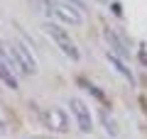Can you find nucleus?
Returning <instances> with one entry per match:
<instances>
[{
	"mask_svg": "<svg viewBox=\"0 0 147 139\" xmlns=\"http://www.w3.org/2000/svg\"><path fill=\"white\" fill-rule=\"evenodd\" d=\"M44 32L52 37L54 44H57L59 49L64 51V56H69V61H81V51H79V46L74 44V39H71V37H69L59 25H54V22H47V25H44Z\"/></svg>",
	"mask_w": 147,
	"mask_h": 139,
	"instance_id": "f257e3e1",
	"label": "nucleus"
},
{
	"mask_svg": "<svg viewBox=\"0 0 147 139\" xmlns=\"http://www.w3.org/2000/svg\"><path fill=\"white\" fill-rule=\"evenodd\" d=\"M30 5L44 15H52V0H30Z\"/></svg>",
	"mask_w": 147,
	"mask_h": 139,
	"instance_id": "9b49d317",
	"label": "nucleus"
},
{
	"mask_svg": "<svg viewBox=\"0 0 147 139\" xmlns=\"http://www.w3.org/2000/svg\"><path fill=\"white\" fill-rule=\"evenodd\" d=\"M0 134H3V124H0Z\"/></svg>",
	"mask_w": 147,
	"mask_h": 139,
	"instance_id": "4468645a",
	"label": "nucleus"
},
{
	"mask_svg": "<svg viewBox=\"0 0 147 139\" xmlns=\"http://www.w3.org/2000/svg\"><path fill=\"white\" fill-rule=\"evenodd\" d=\"M103 37H105V41L110 44V49H113V54H115V56L125 59L127 54H130V49H127V44L123 41V37L118 34L115 29H110V27H103Z\"/></svg>",
	"mask_w": 147,
	"mask_h": 139,
	"instance_id": "39448f33",
	"label": "nucleus"
},
{
	"mask_svg": "<svg viewBox=\"0 0 147 139\" xmlns=\"http://www.w3.org/2000/svg\"><path fill=\"white\" fill-rule=\"evenodd\" d=\"M64 3H69V5H74V7H76V10H81V12L86 10V5H84V3H81V0H64Z\"/></svg>",
	"mask_w": 147,
	"mask_h": 139,
	"instance_id": "f8f14e48",
	"label": "nucleus"
},
{
	"mask_svg": "<svg viewBox=\"0 0 147 139\" xmlns=\"http://www.w3.org/2000/svg\"><path fill=\"white\" fill-rule=\"evenodd\" d=\"M47 124L54 132H69V115L61 108H49L47 110Z\"/></svg>",
	"mask_w": 147,
	"mask_h": 139,
	"instance_id": "423d86ee",
	"label": "nucleus"
},
{
	"mask_svg": "<svg viewBox=\"0 0 147 139\" xmlns=\"http://www.w3.org/2000/svg\"><path fill=\"white\" fill-rule=\"evenodd\" d=\"M0 81L5 83L7 88H12V90H17L20 88V83H17V76H15V71H12L10 66H7L3 59H0Z\"/></svg>",
	"mask_w": 147,
	"mask_h": 139,
	"instance_id": "6e6552de",
	"label": "nucleus"
},
{
	"mask_svg": "<svg viewBox=\"0 0 147 139\" xmlns=\"http://www.w3.org/2000/svg\"><path fill=\"white\" fill-rule=\"evenodd\" d=\"M10 44H12V49H15L17 59H20V63H22V71L25 73H34L37 71V61H34V54L30 51V46L22 44V41H10Z\"/></svg>",
	"mask_w": 147,
	"mask_h": 139,
	"instance_id": "20e7f679",
	"label": "nucleus"
},
{
	"mask_svg": "<svg viewBox=\"0 0 147 139\" xmlns=\"http://www.w3.org/2000/svg\"><path fill=\"white\" fill-rule=\"evenodd\" d=\"M52 15L57 17L59 22H69V25H81L84 22V15L81 10H76L69 3H52Z\"/></svg>",
	"mask_w": 147,
	"mask_h": 139,
	"instance_id": "7ed1b4c3",
	"label": "nucleus"
},
{
	"mask_svg": "<svg viewBox=\"0 0 147 139\" xmlns=\"http://www.w3.org/2000/svg\"><path fill=\"white\" fill-rule=\"evenodd\" d=\"M140 59H142V63L147 66V51H145V49H140Z\"/></svg>",
	"mask_w": 147,
	"mask_h": 139,
	"instance_id": "ddd939ff",
	"label": "nucleus"
},
{
	"mask_svg": "<svg viewBox=\"0 0 147 139\" xmlns=\"http://www.w3.org/2000/svg\"><path fill=\"white\" fill-rule=\"evenodd\" d=\"M100 124L105 127V132H108L113 139H115L118 134H120V129H118V124H115V120H113V115H110V112H105V110H100Z\"/></svg>",
	"mask_w": 147,
	"mask_h": 139,
	"instance_id": "9d476101",
	"label": "nucleus"
},
{
	"mask_svg": "<svg viewBox=\"0 0 147 139\" xmlns=\"http://www.w3.org/2000/svg\"><path fill=\"white\" fill-rule=\"evenodd\" d=\"M79 86L84 88V90L88 93V95H93V100H98L100 105H105V103H108V100H105V93L100 90L98 86H93V83H91V81H86V78H79Z\"/></svg>",
	"mask_w": 147,
	"mask_h": 139,
	"instance_id": "1a4fd4ad",
	"label": "nucleus"
},
{
	"mask_svg": "<svg viewBox=\"0 0 147 139\" xmlns=\"http://www.w3.org/2000/svg\"><path fill=\"white\" fill-rule=\"evenodd\" d=\"M108 63H110V66H113V68H115V71L120 73V76L125 78L127 83H130V86H132V83H135V76H132L130 66H127V63L123 61L120 56H115V54H113V51H108Z\"/></svg>",
	"mask_w": 147,
	"mask_h": 139,
	"instance_id": "0eeeda50",
	"label": "nucleus"
},
{
	"mask_svg": "<svg viewBox=\"0 0 147 139\" xmlns=\"http://www.w3.org/2000/svg\"><path fill=\"white\" fill-rule=\"evenodd\" d=\"M69 108H71V115H74V120H76V124H79L81 132H91V129H93L91 110H88V105H86L84 100L71 98V100H69Z\"/></svg>",
	"mask_w": 147,
	"mask_h": 139,
	"instance_id": "f03ea898",
	"label": "nucleus"
}]
</instances>
